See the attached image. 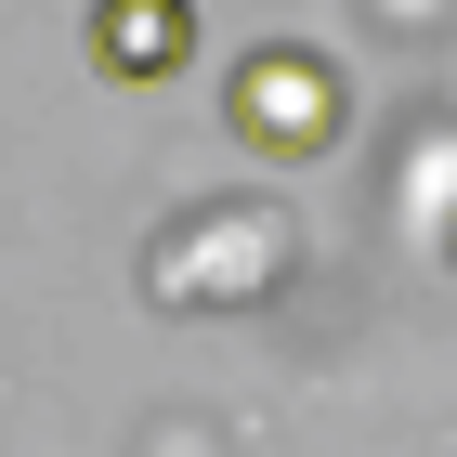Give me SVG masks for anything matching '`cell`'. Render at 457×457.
Returning a JSON list of instances; mask_svg holds the SVG:
<instances>
[{
    "instance_id": "6da1fadb",
    "label": "cell",
    "mask_w": 457,
    "mask_h": 457,
    "mask_svg": "<svg viewBox=\"0 0 457 457\" xmlns=\"http://www.w3.org/2000/svg\"><path fill=\"white\" fill-rule=\"evenodd\" d=\"M301 275V210L287 196H196L144 236V301L157 314H262Z\"/></svg>"
},
{
    "instance_id": "7a4b0ae2",
    "label": "cell",
    "mask_w": 457,
    "mask_h": 457,
    "mask_svg": "<svg viewBox=\"0 0 457 457\" xmlns=\"http://www.w3.org/2000/svg\"><path fill=\"white\" fill-rule=\"evenodd\" d=\"M222 118H236V144H262V157H327V144L353 131V79L327 66L314 39H248L236 79H222Z\"/></svg>"
},
{
    "instance_id": "3957f363",
    "label": "cell",
    "mask_w": 457,
    "mask_h": 457,
    "mask_svg": "<svg viewBox=\"0 0 457 457\" xmlns=\"http://www.w3.org/2000/svg\"><path fill=\"white\" fill-rule=\"evenodd\" d=\"M92 66L118 92H157V79L196 66V0H92Z\"/></svg>"
},
{
    "instance_id": "277c9868",
    "label": "cell",
    "mask_w": 457,
    "mask_h": 457,
    "mask_svg": "<svg viewBox=\"0 0 457 457\" xmlns=\"http://www.w3.org/2000/svg\"><path fill=\"white\" fill-rule=\"evenodd\" d=\"M445 275H457V210H445Z\"/></svg>"
}]
</instances>
